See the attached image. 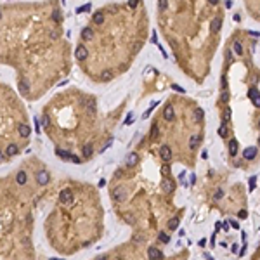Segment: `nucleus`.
<instances>
[{
	"instance_id": "1",
	"label": "nucleus",
	"mask_w": 260,
	"mask_h": 260,
	"mask_svg": "<svg viewBox=\"0 0 260 260\" xmlns=\"http://www.w3.org/2000/svg\"><path fill=\"white\" fill-rule=\"evenodd\" d=\"M56 154H57L59 158H62V160H68V161H73V163H80V158H78V156H73L71 153L61 149V147H56Z\"/></svg>"
},
{
	"instance_id": "2",
	"label": "nucleus",
	"mask_w": 260,
	"mask_h": 260,
	"mask_svg": "<svg viewBox=\"0 0 260 260\" xmlns=\"http://www.w3.org/2000/svg\"><path fill=\"white\" fill-rule=\"evenodd\" d=\"M125 198H127V191H125V187L118 186V187H115V189H113V200H115L116 203L125 201Z\"/></svg>"
},
{
	"instance_id": "3",
	"label": "nucleus",
	"mask_w": 260,
	"mask_h": 260,
	"mask_svg": "<svg viewBox=\"0 0 260 260\" xmlns=\"http://www.w3.org/2000/svg\"><path fill=\"white\" fill-rule=\"evenodd\" d=\"M248 97H250V101H252V104L255 106V108H260V92L257 87H252L250 90H248Z\"/></svg>"
},
{
	"instance_id": "4",
	"label": "nucleus",
	"mask_w": 260,
	"mask_h": 260,
	"mask_svg": "<svg viewBox=\"0 0 260 260\" xmlns=\"http://www.w3.org/2000/svg\"><path fill=\"white\" fill-rule=\"evenodd\" d=\"M59 201H61L62 205H69V203H73V193H71L69 189H62V191H61V194H59Z\"/></svg>"
},
{
	"instance_id": "5",
	"label": "nucleus",
	"mask_w": 260,
	"mask_h": 260,
	"mask_svg": "<svg viewBox=\"0 0 260 260\" xmlns=\"http://www.w3.org/2000/svg\"><path fill=\"white\" fill-rule=\"evenodd\" d=\"M49 180H50V175H49V172H45V170H40V172L36 174V182H38L40 186H45V184H49Z\"/></svg>"
},
{
	"instance_id": "6",
	"label": "nucleus",
	"mask_w": 260,
	"mask_h": 260,
	"mask_svg": "<svg viewBox=\"0 0 260 260\" xmlns=\"http://www.w3.org/2000/svg\"><path fill=\"white\" fill-rule=\"evenodd\" d=\"M147 257H149V260H163V252L151 246V248L147 250Z\"/></svg>"
},
{
	"instance_id": "7",
	"label": "nucleus",
	"mask_w": 260,
	"mask_h": 260,
	"mask_svg": "<svg viewBox=\"0 0 260 260\" xmlns=\"http://www.w3.org/2000/svg\"><path fill=\"white\" fill-rule=\"evenodd\" d=\"M163 118H165L167 121H174L175 113H174V106H172V104H167V106H165V109H163Z\"/></svg>"
},
{
	"instance_id": "8",
	"label": "nucleus",
	"mask_w": 260,
	"mask_h": 260,
	"mask_svg": "<svg viewBox=\"0 0 260 260\" xmlns=\"http://www.w3.org/2000/svg\"><path fill=\"white\" fill-rule=\"evenodd\" d=\"M257 153H259V149H257L255 146H252V147H246V149L243 151V158H245V160H255Z\"/></svg>"
},
{
	"instance_id": "9",
	"label": "nucleus",
	"mask_w": 260,
	"mask_h": 260,
	"mask_svg": "<svg viewBox=\"0 0 260 260\" xmlns=\"http://www.w3.org/2000/svg\"><path fill=\"white\" fill-rule=\"evenodd\" d=\"M220 28H222V17H213V19H212V23H210V29H212V33H219V31H220Z\"/></svg>"
},
{
	"instance_id": "10",
	"label": "nucleus",
	"mask_w": 260,
	"mask_h": 260,
	"mask_svg": "<svg viewBox=\"0 0 260 260\" xmlns=\"http://www.w3.org/2000/svg\"><path fill=\"white\" fill-rule=\"evenodd\" d=\"M160 156H161V160H163V161H170V160H172V149H170L168 146H161V149H160Z\"/></svg>"
},
{
	"instance_id": "11",
	"label": "nucleus",
	"mask_w": 260,
	"mask_h": 260,
	"mask_svg": "<svg viewBox=\"0 0 260 260\" xmlns=\"http://www.w3.org/2000/svg\"><path fill=\"white\" fill-rule=\"evenodd\" d=\"M75 56H76L80 61H83V59H87V57H88V50H87L83 45H80V47H76V52H75Z\"/></svg>"
},
{
	"instance_id": "12",
	"label": "nucleus",
	"mask_w": 260,
	"mask_h": 260,
	"mask_svg": "<svg viewBox=\"0 0 260 260\" xmlns=\"http://www.w3.org/2000/svg\"><path fill=\"white\" fill-rule=\"evenodd\" d=\"M163 191H165L167 194H172V193L175 191V182L170 180V179H167V180L163 182Z\"/></svg>"
},
{
	"instance_id": "13",
	"label": "nucleus",
	"mask_w": 260,
	"mask_h": 260,
	"mask_svg": "<svg viewBox=\"0 0 260 260\" xmlns=\"http://www.w3.org/2000/svg\"><path fill=\"white\" fill-rule=\"evenodd\" d=\"M200 141H201V135H193V137L189 139V149H191V151H194V149L198 147Z\"/></svg>"
},
{
	"instance_id": "14",
	"label": "nucleus",
	"mask_w": 260,
	"mask_h": 260,
	"mask_svg": "<svg viewBox=\"0 0 260 260\" xmlns=\"http://www.w3.org/2000/svg\"><path fill=\"white\" fill-rule=\"evenodd\" d=\"M16 182H17L19 186H24V184L28 182V175H26V172H17V175H16Z\"/></svg>"
},
{
	"instance_id": "15",
	"label": "nucleus",
	"mask_w": 260,
	"mask_h": 260,
	"mask_svg": "<svg viewBox=\"0 0 260 260\" xmlns=\"http://www.w3.org/2000/svg\"><path fill=\"white\" fill-rule=\"evenodd\" d=\"M85 109H87L88 115H94V113H95V102H94V99L85 101Z\"/></svg>"
},
{
	"instance_id": "16",
	"label": "nucleus",
	"mask_w": 260,
	"mask_h": 260,
	"mask_svg": "<svg viewBox=\"0 0 260 260\" xmlns=\"http://www.w3.org/2000/svg\"><path fill=\"white\" fill-rule=\"evenodd\" d=\"M19 92H21L23 95H26V94L29 92V83H28L26 80H21V82H19Z\"/></svg>"
},
{
	"instance_id": "17",
	"label": "nucleus",
	"mask_w": 260,
	"mask_h": 260,
	"mask_svg": "<svg viewBox=\"0 0 260 260\" xmlns=\"http://www.w3.org/2000/svg\"><path fill=\"white\" fill-rule=\"evenodd\" d=\"M17 130H19V135H21V137H28V135H29V127H28L26 123H21V125L17 127Z\"/></svg>"
},
{
	"instance_id": "18",
	"label": "nucleus",
	"mask_w": 260,
	"mask_h": 260,
	"mask_svg": "<svg viewBox=\"0 0 260 260\" xmlns=\"http://www.w3.org/2000/svg\"><path fill=\"white\" fill-rule=\"evenodd\" d=\"M229 153H231L233 156H236V153H238V141H236V139H231V141H229Z\"/></svg>"
},
{
	"instance_id": "19",
	"label": "nucleus",
	"mask_w": 260,
	"mask_h": 260,
	"mask_svg": "<svg viewBox=\"0 0 260 260\" xmlns=\"http://www.w3.org/2000/svg\"><path fill=\"white\" fill-rule=\"evenodd\" d=\"M92 36H94V31L90 28H83L82 29V38L83 40H92Z\"/></svg>"
},
{
	"instance_id": "20",
	"label": "nucleus",
	"mask_w": 260,
	"mask_h": 260,
	"mask_svg": "<svg viewBox=\"0 0 260 260\" xmlns=\"http://www.w3.org/2000/svg\"><path fill=\"white\" fill-rule=\"evenodd\" d=\"M203 116H205V111H203L201 108H198V109L194 111V121H196V123H201V121H203Z\"/></svg>"
},
{
	"instance_id": "21",
	"label": "nucleus",
	"mask_w": 260,
	"mask_h": 260,
	"mask_svg": "<svg viewBox=\"0 0 260 260\" xmlns=\"http://www.w3.org/2000/svg\"><path fill=\"white\" fill-rule=\"evenodd\" d=\"M179 222H180L179 217H172V219L168 220V229H170V231H175V229L179 227Z\"/></svg>"
},
{
	"instance_id": "22",
	"label": "nucleus",
	"mask_w": 260,
	"mask_h": 260,
	"mask_svg": "<svg viewBox=\"0 0 260 260\" xmlns=\"http://www.w3.org/2000/svg\"><path fill=\"white\" fill-rule=\"evenodd\" d=\"M101 80H102V82H111V80H113V73H111L109 69H104V71L101 73Z\"/></svg>"
},
{
	"instance_id": "23",
	"label": "nucleus",
	"mask_w": 260,
	"mask_h": 260,
	"mask_svg": "<svg viewBox=\"0 0 260 260\" xmlns=\"http://www.w3.org/2000/svg\"><path fill=\"white\" fill-rule=\"evenodd\" d=\"M17 146L16 144H9L7 146V149H5V153H7V156H14V154H17Z\"/></svg>"
},
{
	"instance_id": "24",
	"label": "nucleus",
	"mask_w": 260,
	"mask_h": 260,
	"mask_svg": "<svg viewBox=\"0 0 260 260\" xmlns=\"http://www.w3.org/2000/svg\"><path fill=\"white\" fill-rule=\"evenodd\" d=\"M137 160H139V156H137L135 153H132V154L127 158V167H134V165H137Z\"/></svg>"
},
{
	"instance_id": "25",
	"label": "nucleus",
	"mask_w": 260,
	"mask_h": 260,
	"mask_svg": "<svg viewBox=\"0 0 260 260\" xmlns=\"http://www.w3.org/2000/svg\"><path fill=\"white\" fill-rule=\"evenodd\" d=\"M92 19H94L95 24H102V23H104V14H102V12H95Z\"/></svg>"
},
{
	"instance_id": "26",
	"label": "nucleus",
	"mask_w": 260,
	"mask_h": 260,
	"mask_svg": "<svg viewBox=\"0 0 260 260\" xmlns=\"http://www.w3.org/2000/svg\"><path fill=\"white\" fill-rule=\"evenodd\" d=\"M92 151H94V149H92L90 144H83V147H82V154H83V156H90Z\"/></svg>"
},
{
	"instance_id": "27",
	"label": "nucleus",
	"mask_w": 260,
	"mask_h": 260,
	"mask_svg": "<svg viewBox=\"0 0 260 260\" xmlns=\"http://www.w3.org/2000/svg\"><path fill=\"white\" fill-rule=\"evenodd\" d=\"M231 113H233V111H231V108H226V111H224V121H222L224 125L231 121Z\"/></svg>"
},
{
	"instance_id": "28",
	"label": "nucleus",
	"mask_w": 260,
	"mask_h": 260,
	"mask_svg": "<svg viewBox=\"0 0 260 260\" xmlns=\"http://www.w3.org/2000/svg\"><path fill=\"white\" fill-rule=\"evenodd\" d=\"M219 135H220V137H227V135H229V130H227V127H226L224 123H222L220 128H219Z\"/></svg>"
},
{
	"instance_id": "29",
	"label": "nucleus",
	"mask_w": 260,
	"mask_h": 260,
	"mask_svg": "<svg viewBox=\"0 0 260 260\" xmlns=\"http://www.w3.org/2000/svg\"><path fill=\"white\" fill-rule=\"evenodd\" d=\"M158 238H160V241H161V243H170V236H168L167 233H163V231L158 234Z\"/></svg>"
},
{
	"instance_id": "30",
	"label": "nucleus",
	"mask_w": 260,
	"mask_h": 260,
	"mask_svg": "<svg viewBox=\"0 0 260 260\" xmlns=\"http://www.w3.org/2000/svg\"><path fill=\"white\" fill-rule=\"evenodd\" d=\"M234 52H236L238 56H241V54H243V47H241V43H239V42H234Z\"/></svg>"
},
{
	"instance_id": "31",
	"label": "nucleus",
	"mask_w": 260,
	"mask_h": 260,
	"mask_svg": "<svg viewBox=\"0 0 260 260\" xmlns=\"http://www.w3.org/2000/svg\"><path fill=\"white\" fill-rule=\"evenodd\" d=\"M158 137V125H153L151 128V139H156Z\"/></svg>"
},
{
	"instance_id": "32",
	"label": "nucleus",
	"mask_w": 260,
	"mask_h": 260,
	"mask_svg": "<svg viewBox=\"0 0 260 260\" xmlns=\"http://www.w3.org/2000/svg\"><path fill=\"white\" fill-rule=\"evenodd\" d=\"M125 220H127L128 224H135V219H134L132 213H125Z\"/></svg>"
},
{
	"instance_id": "33",
	"label": "nucleus",
	"mask_w": 260,
	"mask_h": 260,
	"mask_svg": "<svg viewBox=\"0 0 260 260\" xmlns=\"http://www.w3.org/2000/svg\"><path fill=\"white\" fill-rule=\"evenodd\" d=\"M222 196H224V191H222V189H217V191H215V194H213V198H215V200H222Z\"/></svg>"
},
{
	"instance_id": "34",
	"label": "nucleus",
	"mask_w": 260,
	"mask_h": 260,
	"mask_svg": "<svg viewBox=\"0 0 260 260\" xmlns=\"http://www.w3.org/2000/svg\"><path fill=\"white\" fill-rule=\"evenodd\" d=\"M49 123H50L49 116H47V115H43V116H42V125H43V127H49Z\"/></svg>"
},
{
	"instance_id": "35",
	"label": "nucleus",
	"mask_w": 260,
	"mask_h": 260,
	"mask_svg": "<svg viewBox=\"0 0 260 260\" xmlns=\"http://www.w3.org/2000/svg\"><path fill=\"white\" fill-rule=\"evenodd\" d=\"M255 180H257V177L253 175V177L250 179V184H248V187H250V191H253V189H255Z\"/></svg>"
},
{
	"instance_id": "36",
	"label": "nucleus",
	"mask_w": 260,
	"mask_h": 260,
	"mask_svg": "<svg viewBox=\"0 0 260 260\" xmlns=\"http://www.w3.org/2000/svg\"><path fill=\"white\" fill-rule=\"evenodd\" d=\"M167 7H168V3H167V2H165V0H161V2H160V3H158V9H160V10H165V9H167Z\"/></svg>"
},
{
	"instance_id": "37",
	"label": "nucleus",
	"mask_w": 260,
	"mask_h": 260,
	"mask_svg": "<svg viewBox=\"0 0 260 260\" xmlns=\"http://www.w3.org/2000/svg\"><path fill=\"white\" fill-rule=\"evenodd\" d=\"M111 144H113V139H109V141H108V142H106V144H104V146L101 147V153H104V151H106V149H108L109 146H111Z\"/></svg>"
},
{
	"instance_id": "38",
	"label": "nucleus",
	"mask_w": 260,
	"mask_h": 260,
	"mask_svg": "<svg viewBox=\"0 0 260 260\" xmlns=\"http://www.w3.org/2000/svg\"><path fill=\"white\" fill-rule=\"evenodd\" d=\"M52 19H54V21H57V23H59V21H61V19H62V17H61V12H54V14H52Z\"/></svg>"
},
{
	"instance_id": "39",
	"label": "nucleus",
	"mask_w": 260,
	"mask_h": 260,
	"mask_svg": "<svg viewBox=\"0 0 260 260\" xmlns=\"http://www.w3.org/2000/svg\"><path fill=\"white\" fill-rule=\"evenodd\" d=\"M222 101H224V102H229V92H227V90L222 92Z\"/></svg>"
},
{
	"instance_id": "40",
	"label": "nucleus",
	"mask_w": 260,
	"mask_h": 260,
	"mask_svg": "<svg viewBox=\"0 0 260 260\" xmlns=\"http://www.w3.org/2000/svg\"><path fill=\"white\" fill-rule=\"evenodd\" d=\"M172 88H174V90H177V92H180V94H184V88H182V87H179V85H172Z\"/></svg>"
},
{
	"instance_id": "41",
	"label": "nucleus",
	"mask_w": 260,
	"mask_h": 260,
	"mask_svg": "<svg viewBox=\"0 0 260 260\" xmlns=\"http://www.w3.org/2000/svg\"><path fill=\"white\" fill-rule=\"evenodd\" d=\"M128 5H130L132 9H135V7H137L139 3H137V0H130V2H128Z\"/></svg>"
},
{
	"instance_id": "42",
	"label": "nucleus",
	"mask_w": 260,
	"mask_h": 260,
	"mask_svg": "<svg viewBox=\"0 0 260 260\" xmlns=\"http://www.w3.org/2000/svg\"><path fill=\"white\" fill-rule=\"evenodd\" d=\"M50 38H59V31H50Z\"/></svg>"
},
{
	"instance_id": "43",
	"label": "nucleus",
	"mask_w": 260,
	"mask_h": 260,
	"mask_svg": "<svg viewBox=\"0 0 260 260\" xmlns=\"http://www.w3.org/2000/svg\"><path fill=\"white\" fill-rule=\"evenodd\" d=\"M238 217H239V219H246V217H248V213H246V212H245V210H241V212H239V215H238Z\"/></svg>"
},
{
	"instance_id": "44",
	"label": "nucleus",
	"mask_w": 260,
	"mask_h": 260,
	"mask_svg": "<svg viewBox=\"0 0 260 260\" xmlns=\"http://www.w3.org/2000/svg\"><path fill=\"white\" fill-rule=\"evenodd\" d=\"M229 224H231V226H233L234 229H239V224H238L236 220H229Z\"/></svg>"
},
{
	"instance_id": "45",
	"label": "nucleus",
	"mask_w": 260,
	"mask_h": 260,
	"mask_svg": "<svg viewBox=\"0 0 260 260\" xmlns=\"http://www.w3.org/2000/svg\"><path fill=\"white\" fill-rule=\"evenodd\" d=\"M134 241H135V243H142V241H144V238H142V236H135V238H134Z\"/></svg>"
},
{
	"instance_id": "46",
	"label": "nucleus",
	"mask_w": 260,
	"mask_h": 260,
	"mask_svg": "<svg viewBox=\"0 0 260 260\" xmlns=\"http://www.w3.org/2000/svg\"><path fill=\"white\" fill-rule=\"evenodd\" d=\"M231 62H233V54L227 52V64H231Z\"/></svg>"
},
{
	"instance_id": "47",
	"label": "nucleus",
	"mask_w": 260,
	"mask_h": 260,
	"mask_svg": "<svg viewBox=\"0 0 260 260\" xmlns=\"http://www.w3.org/2000/svg\"><path fill=\"white\" fill-rule=\"evenodd\" d=\"M151 40H153V43H158V36H156L154 31H153V38H151Z\"/></svg>"
},
{
	"instance_id": "48",
	"label": "nucleus",
	"mask_w": 260,
	"mask_h": 260,
	"mask_svg": "<svg viewBox=\"0 0 260 260\" xmlns=\"http://www.w3.org/2000/svg\"><path fill=\"white\" fill-rule=\"evenodd\" d=\"M95 260H108V255H99V257H95Z\"/></svg>"
},
{
	"instance_id": "49",
	"label": "nucleus",
	"mask_w": 260,
	"mask_h": 260,
	"mask_svg": "<svg viewBox=\"0 0 260 260\" xmlns=\"http://www.w3.org/2000/svg\"><path fill=\"white\" fill-rule=\"evenodd\" d=\"M201 158L206 160V158H208V151H203V153H201Z\"/></svg>"
},
{
	"instance_id": "50",
	"label": "nucleus",
	"mask_w": 260,
	"mask_h": 260,
	"mask_svg": "<svg viewBox=\"0 0 260 260\" xmlns=\"http://www.w3.org/2000/svg\"><path fill=\"white\" fill-rule=\"evenodd\" d=\"M245 252H246V245H243V248H241V252H239V255L243 257V255H245Z\"/></svg>"
},
{
	"instance_id": "51",
	"label": "nucleus",
	"mask_w": 260,
	"mask_h": 260,
	"mask_svg": "<svg viewBox=\"0 0 260 260\" xmlns=\"http://www.w3.org/2000/svg\"><path fill=\"white\" fill-rule=\"evenodd\" d=\"M231 250H233V253H236V252H238V245H233Z\"/></svg>"
},
{
	"instance_id": "52",
	"label": "nucleus",
	"mask_w": 260,
	"mask_h": 260,
	"mask_svg": "<svg viewBox=\"0 0 260 260\" xmlns=\"http://www.w3.org/2000/svg\"><path fill=\"white\" fill-rule=\"evenodd\" d=\"M163 172H165V174H168V172H170V167H167V165H165V167H163Z\"/></svg>"
},
{
	"instance_id": "53",
	"label": "nucleus",
	"mask_w": 260,
	"mask_h": 260,
	"mask_svg": "<svg viewBox=\"0 0 260 260\" xmlns=\"http://www.w3.org/2000/svg\"><path fill=\"white\" fill-rule=\"evenodd\" d=\"M104 186H106V180H104V179H102V180H101V182H99V187H104Z\"/></svg>"
},
{
	"instance_id": "54",
	"label": "nucleus",
	"mask_w": 260,
	"mask_h": 260,
	"mask_svg": "<svg viewBox=\"0 0 260 260\" xmlns=\"http://www.w3.org/2000/svg\"><path fill=\"white\" fill-rule=\"evenodd\" d=\"M2 160H3V154H2V151H0V161H2Z\"/></svg>"
},
{
	"instance_id": "55",
	"label": "nucleus",
	"mask_w": 260,
	"mask_h": 260,
	"mask_svg": "<svg viewBox=\"0 0 260 260\" xmlns=\"http://www.w3.org/2000/svg\"><path fill=\"white\" fill-rule=\"evenodd\" d=\"M50 260H62V259H50Z\"/></svg>"
},
{
	"instance_id": "56",
	"label": "nucleus",
	"mask_w": 260,
	"mask_h": 260,
	"mask_svg": "<svg viewBox=\"0 0 260 260\" xmlns=\"http://www.w3.org/2000/svg\"><path fill=\"white\" fill-rule=\"evenodd\" d=\"M0 17H2V10H0Z\"/></svg>"
},
{
	"instance_id": "57",
	"label": "nucleus",
	"mask_w": 260,
	"mask_h": 260,
	"mask_svg": "<svg viewBox=\"0 0 260 260\" xmlns=\"http://www.w3.org/2000/svg\"><path fill=\"white\" fill-rule=\"evenodd\" d=\"M259 128H260V121H259Z\"/></svg>"
},
{
	"instance_id": "58",
	"label": "nucleus",
	"mask_w": 260,
	"mask_h": 260,
	"mask_svg": "<svg viewBox=\"0 0 260 260\" xmlns=\"http://www.w3.org/2000/svg\"><path fill=\"white\" fill-rule=\"evenodd\" d=\"M259 146H260V139H259Z\"/></svg>"
}]
</instances>
